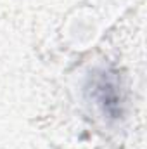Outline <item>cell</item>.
Masks as SVG:
<instances>
[{
  "instance_id": "1",
  "label": "cell",
  "mask_w": 147,
  "mask_h": 149,
  "mask_svg": "<svg viewBox=\"0 0 147 149\" xmlns=\"http://www.w3.org/2000/svg\"><path fill=\"white\" fill-rule=\"evenodd\" d=\"M94 95L99 102V106L102 108L104 114H107L111 118H118L121 114V92L118 87V81L114 76L109 73H101V76L95 78L94 81Z\"/></svg>"
}]
</instances>
